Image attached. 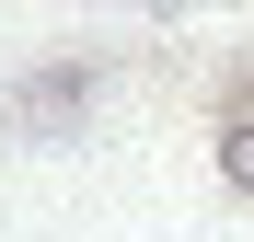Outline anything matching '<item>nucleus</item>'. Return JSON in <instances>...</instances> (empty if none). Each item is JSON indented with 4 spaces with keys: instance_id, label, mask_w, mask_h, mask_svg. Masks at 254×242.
Wrapping results in <instances>:
<instances>
[{
    "instance_id": "1",
    "label": "nucleus",
    "mask_w": 254,
    "mask_h": 242,
    "mask_svg": "<svg viewBox=\"0 0 254 242\" xmlns=\"http://www.w3.org/2000/svg\"><path fill=\"white\" fill-rule=\"evenodd\" d=\"M220 173H231V185H254V115H243V127H220Z\"/></svg>"
},
{
    "instance_id": "2",
    "label": "nucleus",
    "mask_w": 254,
    "mask_h": 242,
    "mask_svg": "<svg viewBox=\"0 0 254 242\" xmlns=\"http://www.w3.org/2000/svg\"><path fill=\"white\" fill-rule=\"evenodd\" d=\"M162 12H174V0H162Z\"/></svg>"
}]
</instances>
